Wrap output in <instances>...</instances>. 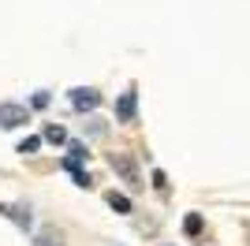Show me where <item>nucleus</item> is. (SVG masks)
<instances>
[{
	"label": "nucleus",
	"mask_w": 250,
	"mask_h": 246,
	"mask_svg": "<svg viewBox=\"0 0 250 246\" xmlns=\"http://www.w3.org/2000/svg\"><path fill=\"white\" fill-rule=\"evenodd\" d=\"M108 164H112V172L124 175V183L131 186V190H142V175H138L135 161H131V153H112L108 157Z\"/></svg>",
	"instance_id": "nucleus-1"
},
{
	"label": "nucleus",
	"mask_w": 250,
	"mask_h": 246,
	"mask_svg": "<svg viewBox=\"0 0 250 246\" xmlns=\"http://www.w3.org/2000/svg\"><path fill=\"white\" fill-rule=\"evenodd\" d=\"M202 227H206V220H202V213H187V220H183V235L187 239H198Z\"/></svg>",
	"instance_id": "nucleus-7"
},
{
	"label": "nucleus",
	"mask_w": 250,
	"mask_h": 246,
	"mask_svg": "<svg viewBox=\"0 0 250 246\" xmlns=\"http://www.w3.org/2000/svg\"><path fill=\"white\" fill-rule=\"evenodd\" d=\"M67 153L79 157V161H86V157H90V149H86V142H67Z\"/></svg>",
	"instance_id": "nucleus-11"
},
{
	"label": "nucleus",
	"mask_w": 250,
	"mask_h": 246,
	"mask_svg": "<svg viewBox=\"0 0 250 246\" xmlns=\"http://www.w3.org/2000/svg\"><path fill=\"white\" fill-rule=\"evenodd\" d=\"M30 123V108L26 104H0V127L11 131V127H26Z\"/></svg>",
	"instance_id": "nucleus-2"
},
{
	"label": "nucleus",
	"mask_w": 250,
	"mask_h": 246,
	"mask_svg": "<svg viewBox=\"0 0 250 246\" xmlns=\"http://www.w3.org/2000/svg\"><path fill=\"white\" fill-rule=\"evenodd\" d=\"M0 216H8L11 224H19L22 231H30V227H34V216H30L26 205H4V202H0Z\"/></svg>",
	"instance_id": "nucleus-5"
},
{
	"label": "nucleus",
	"mask_w": 250,
	"mask_h": 246,
	"mask_svg": "<svg viewBox=\"0 0 250 246\" xmlns=\"http://www.w3.org/2000/svg\"><path fill=\"white\" fill-rule=\"evenodd\" d=\"M30 104H34V108H45V104H49V93H34Z\"/></svg>",
	"instance_id": "nucleus-14"
},
{
	"label": "nucleus",
	"mask_w": 250,
	"mask_h": 246,
	"mask_svg": "<svg viewBox=\"0 0 250 246\" xmlns=\"http://www.w3.org/2000/svg\"><path fill=\"white\" fill-rule=\"evenodd\" d=\"M67 97H71V104L79 108V112H94L97 104H101V93H97V90H90V86H75V90L67 93Z\"/></svg>",
	"instance_id": "nucleus-4"
},
{
	"label": "nucleus",
	"mask_w": 250,
	"mask_h": 246,
	"mask_svg": "<svg viewBox=\"0 0 250 246\" xmlns=\"http://www.w3.org/2000/svg\"><path fill=\"white\" fill-rule=\"evenodd\" d=\"M116 120L120 123H135L138 120V90L135 86L127 93H120V101H116Z\"/></svg>",
	"instance_id": "nucleus-3"
},
{
	"label": "nucleus",
	"mask_w": 250,
	"mask_h": 246,
	"mask_svg": "<svg viewBox=\"0 0 250 246\" xmlns=\"http://www.w3.org/2000/svg\"><path fill=\"white\" fill-rule=\"evenodd\" d=\"M42 134H30V138H22L19 145H15V153H22V157H30V153H38V149H42Z\"/></svg>",
	"instance_id": "nucleus-9"
},
{
	"label": "nucleus",
	"mask_w": 250,
	"mask_h": 246,
	"mask_svg": "<svg viewBox=\"0 0 250 246\" xmlns=\"http://www.w3.org/2000/svg\"><path fill=\"white\" fill-rule=\"evenodd\" d=\"M34 246H63V243H60V231H52V227H45L42 235H38V243H34Z\"/></svg>",
	"instance_id": "nucleus-10"
},
{
	"label": "nucleus",
	"mask_w": 250,
	"mask_h": 246,
	"mask_svg": "<svg viewBox=\"0 0 250 246\" xmlns=\"http://www.w3.org/2000/svg\"><path fill=\"white\" fill-rule=\"evenodd\" d=\"M42 138H45V142H52V145H67V142H71V138H67V131H63L60 123H49Z\"/></svg>",
	"instance_id": "nucleus-8"
},
{
	"label": "nucleus",
	"mask_w": 250,
	"mask_h": 246,
	"mask_svg": "<svg viewBox=\"0 0 250 246\" xmlns=\"http://www.w3.org/2000/svg\"><path fill=\"white\" fill-rule=\"evenodd\" d=\"M75 186H83V190H90V186H94V179H90L86 172H75Z\"/></svg>",
	"instance_id": "nucleus-13"
},
{
	"label": "nucleus",
	"mask_w": 250,
	"mask_h": 246,
	"mask_svg": "<svg viewBox=\"0 0 250 246\" xmlns=\"http://www.w3.org/2000/svg\"><path fill=\"white\" fill-rule=\"evenodd\" d=\"M153 186H157V190H161V194H165V190H168V175L161 172V168H153Z\"/></svg>",
	"instance_id": "nucleus-12"
},
{
	"label": "nucleus",
	"mask_w": 250,
	"mask_h": 246,
	"mask_svg": "<svg viewBox=\"0 0 250 246\" xmlns=\"http://www.w3.org/2000/svg\"><path fill=\"white\" fill-rule=\"evenodd\" d=\"M104 202L112 205V209H116L120 216H127L131 209H135V205H131V198H127V194H120V190H108V194H104Z\"/></svg>",
	"instance_id": "nucleus-6"
}]
</instances>
